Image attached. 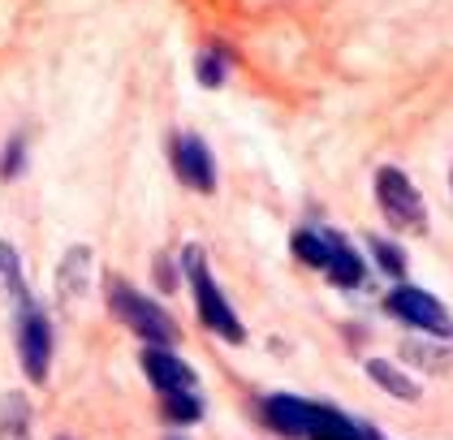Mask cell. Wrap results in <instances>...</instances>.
Segmentation results:
<instances>
[{"label": "cell", "mask_w": 453, "mask_h": 440, "mask_svg": "<svg viewBox=\"0 0 453 440\" xmlns=\"http://www.w3.org/2000/svg\"><path fill=\"white\" fill-rule=\"evenodd\" d=\"M177 173L195 186V190H211L216 186V169H211V151L203 138H177Z\"/></svg>", "instance_id": "cell-8"}, {"label": "cell", "mask_w": 453, "mask_h": 440, "mask_svg": "<svg viewBox=\"0 0 453 440\" xmlns=\"http://www.w3.org/2000/svg\"><path fill=\"white\" fill-rule=\"evenodd\" d=\"M142 367H147V375H151V384L156 389H165V393H195V372L181 363V359H173L169 350H147L142 354Z\"/></svg>", "instance_id": "cell-7"}, {"label": "cell", "mask_w": 453, "mask_h": 440, "mask_svg": "<svg viewBox=\"0 0 453 440\" xmlns=\"http://www.w3.org/2000/svg\"><path fill=\"white\" fill-rule=\"evenodd\" d=\"M324 237H328V264H324L328 281H337V285H358V281H363V259H358L337 234H324Z\"/></svg>", "instance_id": "cell-10"}, {"label": "cell", "mask_w": 453, "mask_h": 440, "mask_svg": "<svg viewBox=\"0 0 453 440\" xmlns=\"http://www.w3.org/2000/svg\"><path fill=\"white\" fill-rule=\"evenodd\" d=\"M0 289L13 294L18 303H27V294H22V264H18V251L9 242H0Z\"/></svg>", "instance_id": "cell-12"}, {"label": "cell", "mask_w": 453, "mask_h": 440, "mask_svg": "<svg viewBox=\"0 0 453 440\" xmlns=\"http://www.w3.org/2000/svg\"><path fill=\"white\" fill-rule=\"evenodd\" d=\"M18 169H22V138H13L9 151H4V177H13Z\"/></svg>", "instance_id": "cell-17"}, {"label": "cell", "mask_w": 453, "mask_h": 440, "mask_svg": "<svg viewBox=\"0 0 453 440\" xmlns=\"http://www.w3.org/2000/svg\"><path fill=\"white\" fill-rule=\"evenodd\" d=\"M372 246H376V259L384 264V272H393V276H397V272H406V259H402V251H397V246H388V242H372Z\"/></svg>", "instance_id": "cell-16"}, {"label": "cell", "mask_w": 453, "mask_h": 440, "mask_svg": "<svg viewBox=\"0 0 453 440\" xmlns=\"http://www.w3.org/2000/svg\"><path fill=\"white\" fill-rule=\"evenodd\" d=\"M18 354H22V367L31 380L48 375V359H52V337H48V320L39 311H22V324H18Z\"/></svg>", "instance_id": "cell-6"}, {"label": "cell", "mask_w": 453, "mask_h": 440, "mask_svg": "<svg viewBox=\"0 0 453 440\" xmlns=\"http://www.w3.org/2000/svg\"><path fill=\"white\" fill-rule=\"evenodd\" d=\"M367 375H372L376 384H384L393 398H406V402H411V398H418L415 380H411V375H402L393 363H384V359H372V363H367Z\"/></svg>", "instance_id": "cell-11"}, {"label": "cell", "mask_w": 453, "mask_h": 440, "mask_svg": "<svg viewBox=\"0 0 453 440\" xmlns=\"http://www.w3.org/2000/svg\"><path fill=\"white\" fill-rule=\"evenodd\" d=\"M112 311L139 333V337H147L156 350H165V345H173L177 341V324L160 311V306L151 303V298H142V294H134L130 285H112Z\"/></svg>", "instance_id": "cell-4"}, {"label": "cell", "mask_w": 453, "mask_h": 440, "mask_svg": "<svg viewBox=\"0 0 453 440\" xmlns=\"http://www.w3.org/2000/svg\"><path fill=\"white\" fill-rule=\"evenodd\" d=\"M264 406H268L273 428L285 432V436H298V440H376L372 428L346 419L342 410L319 406V402H303V398L277 393V398H268Z\"/></svg>", "instance_id": "cell-1"}, {"label": "cell", "mask_w": 453, "mask_h": 440, "mask_svg": "<svg viewBox=\"0 0 453 440\" xmlns=\"http://www.w3.org/2000/svg\"><path fill=\"white\" fill-rule=\"evenodd\" d=\"M186 276H190V289H195V303H199V315L203 324L216 328L225 341H242V320L234 315V306L225 303V294L216 289L208 272V255L203 246H186Z\"/></svg>", "instance_id": "cell-2"}, {"label": "cell", "mask_w": 453, "mask_h": 440, "mask_svg": "<svg viewBox=\"0 0 453 440\" xmlns=\"http://www.w3.org/2000/svg\"><path fill=\"white\" fill-rule=\"evenodd\" d=\"M294 255L307 259L311 268H324V264H328V237L315 234V229H298V234H294Z\"/></svg>", "instance_id": "cell-13"}, {"label": "cell", "mask_w": 453, "mask_h": 440, "mask_svg": "<svg viewBox=\"0 0 453 440\" xmlns=\"http://www.w3.org/2000/svg\"><path fill=\"white\" fill-rule=\"evenodd\" d=\"M388 311H393V315H402L406 324L423 328V333H432V337H449V333H453L445 306L436 303L427 289H415V285H402V289H393V294H388Z\"/></svg>", "instance_id": "cell-5"}, {"label": "cell", "mask_w": 453, "mask_h": 440, "mask_svg": "<svg viewBox=\"0 0 453 440\" xmlns=\"http://www.w3.org/2000/svg\"><path fill=\"white\" fill-rule=\"evenodd\" d=\"M87 285H91V251L87 246H73V251H65V259H61L57 289H61L65 303H78L87 294Z\"/></svg>", "instance_id": "cell-9"}, {"label": "cell", "mask_w": 453, "mask_h": 440, "mask_svg": "<svg viewBox=\"0 0 453 440\" xmlns=\"http://www.w3.org/2000/svg\"><path fill=\"white\" fill-rule=\"evenodd\" d=\"M376 199H380V212L388 216L393 229H406V234H423V229H427L423 195H418L415 181H411L402 169H380L376 173Z\"/></svg>", "instance_id": "cell-3"}, {"label": "cell", "mask_w": 453, "mask_h": 440, "mask_svg": "<svg viewBox=\"0 0 453 440\" xmlns=\"http://www.w3.org/2000/svg\"><path fill=\"white\" fill-rule=\"evenodd\" d=\"M199 82H208V87H220L225 82V61L208 52V57H199Z\"/></svg>", "instance_id": "cell-15"}, {"label": "cell", "mask_w": 453, "mask_h": 440, "mask_svg": "<svg viewBox=\"0 0 453 440\" xmlns=\"http://www.w3.org/2000/svg\"><path fill=\"white\" fill-rule=\"evenodd\" d=\"M165 410L181 423H190V419H199V398L195 393H165Z\"/></svg>", "instance_id": "cell-14"}]
</instances>
